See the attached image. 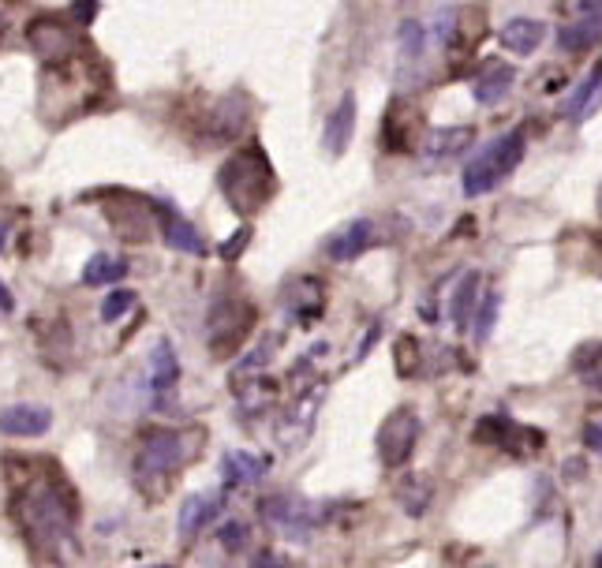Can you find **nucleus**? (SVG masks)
I'll list each match as a JSON object with an SVG mask.
<instances>
[{"label":"nucleus","instance_id":"f257e3e1","mask_svg":"<svg viewBox=\"0 0 602 568\" xmlns=\"http://www.w3.org/2000/svg\"><path fill=\"white\" fill-rule=\"evenodd\" d=\"M12 509L19 527L27 531L30 546H38L42 554L64 550V542L75 535V509L64 501V490L57 483L34 479L12 497Z\"/></svg>","mask_w":602,"mask_h":568},{"label":"nucleus","instance_id":"f03ea898","mask_svg":"<svg viewBox=\"0 0 602 568\" xmlns=\"http://www.w3.org/2000/svg\"><path fill=\"white\" fill-rule=\"evenodd\" d=\"M217 191L225 195V202H229L240 217H244V213H258L277 195V172H273L270 157L262 154L258 146L236 150V154L221 165V172H217Z\"/></svg>","mask_w":602,"mask_h":568},{"label":"nucleus","instance_id":"7ed1b4c3","mask_svg":"<svg viewBox=\"0 0 602 568\" xmlns=\"http://www.w3.org/2000/svg\"><path fill=\"white\" fill-rule=\"evenodd\" d=\"M202 445V430H176V426H154L146 430L139 449H135V483L150 490L154 483H165L169 475L191 464Z\"/></svg>","mask_w":602,"mask_h":568},{"label":"nucleus","instance_id":"20e7f679","mask_svg":"<svg viewBox=\"0 0 602 568\" xmlns=\"http://www.w3.org/2000/svg\"><path fill=\"white\" fill-rule=\"evenodd\" d=\"M524 154H528V135H524V128H513L505 131V135H498L494 142H487L479 154L464 165V195L468 199H479V195H490L494 187H502L509 176H513L516 169H520V161H524Z\"/></svg>","mask_w":602,"mask_h":568},{"label":"nucleus","instance_id":"39448f33","mask_svg":"<svg viewBox=\"0 0 602 568\" xmlns=\"http://www.w3.org/2000/svg\"><path fill=\"white\" fill-rule=\"evenodd\" d=\"M251 326H255V307L244 296H217L210 303L206 329H210V355L217 363H225L244 348Z\"/></svg>","mask_w":602,"mask_h":568},{"label":"nucleus","instance_id":"423d86ee","mask_svg":"<svg viewBox=\"0 0 602 568\" xmlns=\"http://www.w3.org/2000/svg\"><path fill=\"white\" fill-rule=\"evenodd\" d=\"M475 441L513 456H535L546 445V434L535 430V426L513 423V419H505V415H487V419L475 423Z\"/></svg>","mask_w":602,"mask_h":568},{"label":"nucleus","instance_id":"0eeeda50","mask_svg":"<svg viewBox=\"0 0 602 568\" xmlns=\"http://www.w3.org/2000/svg\"><path fill=\"white\" fill-rule=\"evenodd\" d=\"M419 430H423V423H419L416 408H408V404L397 408L386 423L378 426V456H382L386 468H404V464L412 460Z\"/></svg>","mask_w":602,"mask_h":568},{"label":"nucleus","instance_id":"6e6552de","mask_svg":"<svg viewBox=\"0 0 602 568\" xmlns=\"http://www.w3.org/2000/svg\"><path fill=\"white\" fill-rule=\"evenodd\" d=\"M558 42L565 53H584L602 42V0H573V19L561 27Z\"/></svg>","mask_w":602,"mask_h":568},{"label":"nucleus","instance_id":"1a4fd4ad","mask_svg":"<svg viewBox=\"0 0 602 568\" xmlns=\"http://www.w3.org/2000/svg\"><path fill=\"white\" fill-rule=\"evenodd\" d=\"M53 426V412L45 404H8L0 408V434L4 438H42Z\"/></svg>","mask_w":602,"mask_h":568},{"label":"nucleus","instance_id":"9d476101","mask_svg":"<svg viewBox=\"0 0 602 568\" xmlns=\"http://www.w3.org/2000/svg\"><path fill=\"white\" fill-rule=\"evenodd\" d=\"M154 217H158L161 240L169 243L172 251H187V255H206V251H210L199 228L191 225V221H184V217L172 210V206L158 202V206H154Z\"/></svg>","mask_w":602,"mask_h":568},{"label":"nucleus","instance_id":"9b49d317","mask_svg":"<svg viewBox=\"0 0 602 568\" xmlns=\"http://www.w3.org/2000/svg\"><path fill=\"white\" fill-rule=\"evenodd\" d=\"M356 135V94L344 90L341 101L333 105V113L326 116V131H322V150L333 157H341L348 150V142Z\"/></svg>","mask_w":602,"mask_h":568},{"label":"nucleus","instance_id":"f8f14e48","mask_svg":"<svg viewBox=\"0 0 602 568\" xmlns=\"http://www.w3.org/2000/svg\"><path fill=\"white\" fill-rule=\"evenodd\" d=\"M266 512H270L273 524L281 527V531H288L292 539H307L311 527L318 524L315 509H311L307 501H300V497H288V494L270 497V501H266Z\"/></svg>","mask_w":602,"mask_h":568},{"label":"nucleus","instance_id":"ddd939ff","mask_svg":"<svg viewBox=\"0 0 602 568\" xmlns=\"http://www.w3.org/2000/svg\"><path fill=\"white\" fill-rule=\"evenodd\" d=\"M72 42L75 34L72 27H64L60 19H38V23H30V45H34V53L49 64H57L72 53Z\"/></svg>","mask_w":602,"mask_h":568},{"label":"nucleus","instance_id":"4468645a","mask_svg":"<svg viewBox=\"0 0 602 568\" xmlns=\"http://www.w3.org/2000/svg\"><path fill=\"white\" fill-rule=\"evenodd\" d=\"M602 109V64H595V68L580 79V86H576L573 94H569V101H565V120L569 124H584L591 113H599Z\"/></svg>","mask_w":602,"mask_h":568},{"label":"nucleus","instance_id":"2eb2a0df","mask_svg":"<svg viewBox=\"0 0 602 568\" xmlns=\"http://www.w3.org/2000/svg\"><path fill=\"white\" fill-rule=\"evenodd\" d=\"M513 79H516V71L509 60H487L483 71H479V79H475V101H479V105H498V101H505V94L513 90Z\"/></svg>","mask_w":602,"mask_h":568},{"label":"nucleus","instance_id":"dca6fc26","mask_svg":"<svg viewBox=\"0 0 602 568\" xmlns=\"http://www.w3.org/2000/svg\"><path fill=\"white\" fill-rule=\"evenodd\" d=\"M176 382H180V359H176L169 337H161L150 352V389H154V397H169Z\"/></svg>","mask_w":602,"mask_h":568},{"label":"nucleus","instance_id":"f3484780","mask_svg":"<svg viewBox=\"0 0 602 568\" xmlns=\"http://www.w3.org/2000/svg\"><path fill=\"white\" fill-rule=\"evenodd\" d=\"M543 34H546L543 23H539V19H528V15L509 19V23L498 30V38H502V45L513 57H531V53L539 49V42H543Z\"/></svg>","mask_w":602,"mask_h":568},{"label":"nucleus","instance_id":"a211bd4d","mask_svg":"<svg viewBox=\"0 0 602 568\" xmlns=\"http://www.w3.org/2000/svg\"><path fill=\"white\" fill-rule=\"evenodd\" d=\"M371 243H374V221L359 217V221H352V225L344 228V232H337V236L326 243V255L337 258V262H348V258L363 255Z\"/></svg>","mask_w":602,"mask_h":568},{"label":"nucleus","instance_id":"6ab92c4d","mask_svg":"<svg viewBox=\"0 0 602 568\" xmlns=\"http://www.w3.org/2000/svg\"><path fill=\"white\" fill-rule=\"evenodd\" d=\"M217 505H221V497H214V494L184 497V505H180V520H176L180 539H195L202 527H206L217 516Z\"/></svg>","mask_w":602,"mask_h":568},{"label":"nucleus","instance_id":"aec40b11","mask_svg":"<svg viewBox=\"0 0 602 568\" xmlns=\"http://www.w3.org/2000/svg\"><path fill=\"white\" fill-rule=\"evenodd\" d=\"M266 475V460L247 449H236V453L221 456V479L229 486H251Z\"/></svg>","mask_w":602,"mask_h":568},{"label":"nucleus","instance_id":"412c9836","mask_svg":"<svg viewBox=\"0 0 602 568\" xmlns=\"http://www.w3.org/2000/svg\"><path fill=\"white\" fill-rule=\"evenodd\" d=\"M479 273H464L457 284H453V296H449V318H453V326L464 329L468 326V318H472V307L479 303Z\"/></svg>","mask_w":602,"mask_h":568},{"label":"nucleus","instance_id":"4be33fe9","mask_svg":"<svg viewBox=\"0 0 602 568\" xmlns=\"http://www.w3.org/2000/svg\"><path fill=\"white\" fill-rule=\"evenodd\" d=\"M472 142H475L472 128H438L423 139V150H427L430 157H457L464 154Z\"/></svg>","mask_w":602,"mask_h":568},{"label":"nucleus","instance_id":"5701e85b","mask_svg":"<svg viewBox=\"0 0 602 568\" xmlns=\"http://www.w3.org/2000/svg\"><path fill=\"white\" fill-rule=\"evenodd\" d=\"M573 374L588 385V389H602V341H588L576 348Z\"/></svg>","mask_w":602,"mask_h":568},{"label":"nucleus","instance_id":"b1692460","mask_svg":"<svg viewBox=\"0 0 602 568\" xmlns=\"http://www.w3.org/2000/svg\"><path fill=\"white\" fill-rule=\"evenodd\" d=\"M397 497H401V505L412 512V516H423L434 490H430L427 475H408V479H401V486H397Z\"/></svg>","mask_w":602,"mask_h":568},{"label":"nucleus","instance_id":"393cba45","mask_svg":"<svg viewBox=\"0 0 602 568\" xmlns=\"http://www.w3.org/2000/svg\"><path fill=\"white\" fill-rule=\"evenodd\" d=\"M128 273V266H124V258H116V255H94L90 262H86V270H83V284H109V281H120Z\"/></svg>","mask_w":602,"mask_h":568},{"label":"nucleus","instance_id":"a878e982","mask_svg":"<svg viewBox=\"0 0 602 568\" xmlns=\"http://www.w3.org/2000/svg\"><path fill=\"white\" fill-rule=\"evenodd\" d=\"M397 42H401L404 60H419L423 49H427V27L416 23V19H404L401 30H397Z\"/></svg>","mask_w":602,"mask_h":568},{"label":"nucleus","instance_id":"bb28decb","mask_svg":"<svg viewBox=\"0 0 602 568\" xmlns=\"http://www.w3.org/2000/svg\"><path fill=\"white\" fill-rule=\"evenodd\" d=\"M419 359H423V344H419L416 337H401V341H397V374H401V378L419 374V367H423Z\"/></svg>","mask_w":602,"mask_h":568},{"label":"nucleus","instance_id":"cd10ccee","mask_svg":"<svg viewBox=\"0 0 602 568\" xmlns=\"http://www.w3.org/2000/svg\"><path fill=\"white\" fill-rule=\"evenodd\" d=\"M135 299L139 296L128 292V288H124V292H109V296L101 299V322H120V318L135 307Z\"/></svg>","mask_w":602,"mask_h":568},{"label":"nucleus","instance_id":"c85d7f7f","mask_svg":"<svg viewBox=\"0 0 602 568\" xmlns=\"http://www.w3.org/2000/svg\"><path fill=\"white\" fill-rule=\"evenodd\" d=\"M498 307H502V296H498V292H487V299L479 303V318H475V337H479V341L490 337L494 318H498Z\"/></svg>","mask_w":602,"mask_h":568},{"label":"nucleus","instance_id":"c756f323","mask_svg":"<svg viewBox=\"0 0 602 568\" xmlns=\"http://www.w3.org/2000/svg\"><path fill=\"white\" fill-rule=\"evenodd\" d=\"M217 539H221V546H225L229 554H236V550H244L247 546V524L244 520H232V524H225L217 531Z\"/></svg>","mask_w":602,"mask_h":568},{"label":"nucleus","instance_id":"7c9ffc66","mask_svg":"<svg viewBox=\"0 0 602 568\" xmlns=\"http://www.w3.org/2000/svg\"><path fill=\"white\" fill-rule=\"evenodd\" d=\"M584 445H588L591 453H602V419H591L584 426Z\"/></svg>","mask_w":602,"mask_h":568},{"label":"nucleus","instance_id":"2f4dec72","mask_svg":"<svg viewBox=\"0 0 602 568\" xmlns=\"http://www.w3.org/2000/svg\"><path fill=\"white\" fill-rule=\"evenodd\" d=\"M247 236H251V228H240V232H236V236H232V243H225V247H221V251H217V255L221 258H236L240 255V247H247Z\"/></svg>","mask_w":602,"mask_h":568},{"label":"nucleus","instance_id":"473e14b6","mask_svg":"<svg viewBox=\"0 0 602 568\" xmlns=\"http://www.w3.org/2000/svg\"><path fill=\"white\" fill-rule=\"evenodd\" d=\"M251 568H285V557L273 554V550H258V554L251 557Z\"/></svg>","mask_w":602,"mask_h":568},{"label":"nucleus","instance_id":"72a5a7b5","mask_svg":"<svg viewBox=\"0 0 602 568\" xmlns=\"http://www.w3.org/2000/svg\"><path fill=\"white\" fill-rule=\"evenodd\" d=\"M72 12H75V19H79V23H90V19L98 15V0H75Z\"/></svg>","mask_w":602,"mask_h":568},{"label":"nucleus","instance_id":"f704fd0d","mask_svg":"<svg viewBox=\"0 0 602 568\" xmlns=\"http://www.w3.org/2000/svg\"><path fill=\"white\" fill-rule=\"evenodd\" d=\"M595 568H602V550H599V557H595Z\"/></svg>","mask_w":602,"mask_h":568},{"label":"nucleus","instance_id":"c9c22d12","mask_svg":"<svg viewBox=\"0 0 602 568\" xmlns=\"http://www.w3.org/2000/svg\"><path fill=\"white\" fill-rule=\"evenodd\" d=\"M150 568H169V565H150Z\"/></svg>","mask_w":602,"mask_h":568}]
</instances>
